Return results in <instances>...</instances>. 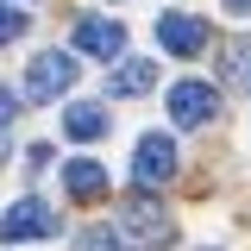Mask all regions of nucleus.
<instances>
[{"instance_id": "f257e3e1", "label": "nucleus", "mask_w": 251, "mask_h": 251, "mask_svg": "<svg viewBox=\"0 0 251 251\" xmlns=\"http://www.w3.org/2000/svg\"><path fill=\"white\" fill-rule=\"evenodd\" d=\"M19 239H57V207L38 201V195L13 201V207L0 214V245H19Z\"/></svg>"}, {"instance_id": "f03ea898", "label": "nucleus", "mask_w": 251, "mask_h": 251, "mask_svg": "<svg viewBox=\"0 0 251 251\" xmlns=\"http://www.w3.org/2000/svg\"><path fill=\"white\" fill-rule=\"evenodd\" d=\"M69 88H75V57L69 50H38L31 69H25V94L31 100H57Z\"/></svg>"}, {"instance_id": "7ed1b4c3", "label": "nucleus", "mask_w": 251, "mask_h": 251, "mask_svg": "<svg viewBox=\"0 0 251 251\" xmlns=\"http://www.w3.org/2000/svg\"><path fill=\"white\" fill-rule=\"evenodd\" d=\"M132 176H138V188L170 182V176H176V138L145 132V138H138V151H132Z\"/></svg>"}, {"instance_id": "20e7f679", "label": "nucleus", "mask_w": 251, "mask_h": 251, "mask_svg": "<svg viewBox=\"0 0 251 251\" xmlns=\"http://www.w3.org/2000/svg\"><path fill=\"white\" fill-rule=\"evenodd\" d=\"M214 113H220V94L207 88V82L182 75V82L170 88V120H176V126H207Z\"/></svg>"}, {"instance_id": "39448f33", "label": "nucleus", "mask_w": 251, "mask_h": 251, "mask_svg": "<svg viewBox=\"0 0 251 251\" xmlns=\"http://www.w3.org/2000/svg\"><path fill=\"white\" fill-rule=\"evenodd\" d=\"M157 44H163L170 57H201V50H207V19H195V13H163V19H157Z\"/></svg>"}, {"instance_id": "423d86ee", "label": "nucleus", "mask_w": 251, "mask_h": 251, "mask_svg": "<svg viewBox=\"0 0 251 251\" xmlns=\"http://www.w3.org/2000/svg\"><path fill=\"white\" fill-rule=\"evenodd\" d=\"M75 50H82V57H100V63H113L126 50V25L120 19H75Z\"/></svg>"}, {"instance_id": "0eeeda50", "label": "nucleus", "mask_w": 251, "mask_h": 251, "mask_svg": "<svg viewBox=\"0 0 251 251\" xmlns=\"http://www.w3.org/2000/svg\"><path fill=\"white\" fill-rule=\"evenodd\" d=\"M63 188H69L75 201H100V195H107V170H100L94 157H75V163H63Z\"/></svg>"}, {"instance_id": "6e6552de", "label": "nucleus", "mask_w": 251, "mask_h": 251, "mask_svg": "<svg viewBox=\"0 0 251 251\" xmlns=\"http://www.w3.org/2000/svg\"><path fill=\"white\" fill-rule=\"evenodd\" d=\"M63 132H69L75 145H94V138H107V107H94V100H75V107L63 113Z\"/></svg>"}, {"instance_id": "1a4fd4ad", "label": "nucleus", "mask_w": 251, "mask_h": 251, "mask_svg": "<svg viewBox=\"0 0 251 251\" xmlns=\"http://www.w3.org/2000/svg\"><path fill=\"white\" fill-rule=\"evenodd\" d=\"M126 232H138V245H163V214H151V201H126Z\"/></svg>"}, {"instance_id": "9d476101", "label": "nucleus", "mask_w": 251, "mask_h": 251, "mask_svg": "<svg viewBox=\"0 0 251 251\" xmlns=\"http://www.w3.org/2000/svg\"><path fill=\"white\" fill-rule=\"evenodd\" d=\"M151 82H157V63H120L107 88H113V94H145Z\"/></svg>"}, {"instance_id": "9b49d317", "label": "nucleus", "mask_w": 251, "mask_h": 251, "mask_svg": "<svg viewBox=\"0 0 251 251\" xmlns=\"http://www.w3.org/2000/svg\"><path fill=\"white\" fill-rule=\"evenodd\" d=\"M226 82H232L239 94H251V38L226 44Z\"/></svg>"}, {"instance_id": "f8f14e48", "label": "nucleus", "mask_w": 251, "mask_h": 251, "mask_svg": "<svg viewBox=\"0 0 251 251\" xmlns=\"http://www.w3.org/2000/svg\"><path fill=\"white\" fill-rule=\"evenodd\" d=\"M75 251H120V232H113V226H88Z\"/></svg>"}, {"instance_id": "ddd939ff", "label": "nucleus", "mask_w": 251, "mask_h": 251, "mask_svg": "<svg viewBox=\"0 0 251 251\" xmlns=\"http://www.w3.org/2000/svg\"><path fill=\"white\" fill-rule=\"evenodd\" d=\"M13 38H25V13L0 0V44H13Z\"/></svg>"}, {"instance_id": "4468645a", "label": "nucleus", "mask_w": 251, "mask_h": 251, "mask_svg": "<svg viewBox=\"0 0 251 251\" xmlns=\"http://www.w3.org/2000/svg\"><path fill=\"white\" fill-rule=\"evenodd\" d=\"M13 120H19V94L0 82V126H13Z\"/></svg>"}, {"instance_id": "2eb2a0df", "label": "nucleus", "mask_w": 251, "mask_h": 251, "mask_svg": "<svg viewBox=\"0 0 251 251\" xmlns=\"http://www.w3.org/2000/svg\"><path fill=\"white\" fill-rule=\"evenodd\" d=\"M226 13H239V19H251V0H220Z\"/></svg>"}, {"instance_id": "dca6fc26", "label": "nucleus", "mask_w": 251, "mask_h": 251, "mask_svg": "<svg viewBox=\"0 0 251 251\" xmlns=\"http://www.w3.org/2000/svg\"><path fill=\"white\" fill-rule=\"evenodd\" d=\"M0 157H6V145H0Z\"/></svg>"}]
</instances>
